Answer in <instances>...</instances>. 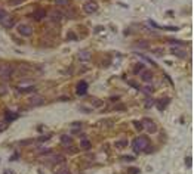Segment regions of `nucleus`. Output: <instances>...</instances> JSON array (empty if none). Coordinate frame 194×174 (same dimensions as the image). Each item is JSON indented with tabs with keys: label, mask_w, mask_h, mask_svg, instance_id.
<instances>
[{
	"label": "nucleus",
	"mask_w": 194,
	"mask_h": 174,
	"mask_svg": "<svg viewBox=\"0 0 194 174\" xmlns=\"http://www.w3.org/2000/svg\"><path fill=\"white\" fill-rule=\"evenodd\" d=\"M148 145L150 143H148L147 137H137V139H133V142H132V148H133L135 152H142Z\"/></svg>",
	"instance_id": "f257e3e1"
},
{
	"label": "nucleus",
	"mask_w": 194,
	"mask_h": 174,
	"mask_svg": "<svg viewBox=\"0 0 194 174\" xmlns=\"http://www.w3.org/2000/svg\"><path fill=\"white\" fill-rule=\"evenodd\" d=\"M142 127L145 128L147 131H150V133H154V131L157 130L156 123H154L151 118H144V120H142Z\"/></svg>",
	"instance_id": "f03ea898"
},
{
	"label": "nucleus",
	"mask_w": 194,
	"mask_h": 174,
	"mask_svg": "<svg viewBox=\"0 0 194 174\" xmlns=\"http://www.w3.org/2000/svg\"><path fill=\"white\" fill-rule=\"evenodd\" d=\"M18 33L21 35L30 37V35L33 34V28H31L28 24H19V25H18Z\"/></svg>",
	"instance_id": "7ed1b4c3"
},
{
	"label": "nucleus",
	"mask_w": 194,
	"mask_h": 174,
	"mask_svg": "<svg viewBox=\"0 0 194 174\" xmlns=\"http://www.w3.org/2000/svg\"><path fill=\"white\" fill-rule=\"evenodd\" d=\"M12 71L13 70H12L11 65H6V64L2 65L0 67V78H9L12 75Z\"/></svg>",
	"instance_id": "20e7f679"
},
{
	"label": "nucleus",
	"mask_w": 194,
	"mask_h": 174,
	"mask_svg": "<svg viewBox=\"0 0 194 174\" xmlns=\"http://www.w3.org/2000/svg\"><path fill=\"white\" fill-rule=\"evenodd\" d=\"M96 9H98V5L95 2H88L83 5V11L86 13H93V12H96Z\"/></svg>",
	"instance_id": "39448f33"
},
{
	"label": "nucleus",
	"mask_w": 194,
	"mask_h": 174,
	"mask_svg": "<svg viewBox=\"0 0 194 174\" xmlns=\"http://www.w3.org/2000/svg\"><path fill=\"white\" fill-rule=\"evenodd\" d=\"M62 16H64V13L59 11H52L49 12V18L54 21V22H61L62 21Z\"/></svg>",
	"instance_id": "423d86ee"
},
{
	"label": "nucleus",
	"mask_w": 194,
	"mask_h": 174,
	"mask_svg": "<svg viewBox=\"0 0 194 174\" xmlns=\"http://www.w3.org/2000/svg\"><path fill=\"white\" fill-rule=\"evenodd\" d=\"M169 102H171L169 97H161V99H157V100H156V105H157V108H159L160 111H163V109L166 108V105H169Z\"/></svg>",
	"instance_id": "0eeeda50"
},
{
	"label": "nucleus",
	"mask_w": 194,
	"mask_h": 174,
	"mask_svg": "<svg viewBox=\"0 0 194 174\" xmlns=\"http://www.w3.org/2000/svg\"><path fill=\"white\" fill-rule=\"evenodd\" d=\"M61 143H62L65 148H70V146L73 145V137L68 136V134H62V136H61Z\"/></svg>",
	"instance_id": "6e6552de"
},
{
	"label": "nucleus",
	"mask_w": 194,
	"mask_h": 174,
	"mask_svg": "<svg viewBox=\"0 0 194 174\" xmlns=\"http://www.w3.org/2000/svg\"><path fill=\"white\" fill-rule=\"evenodd\" d=\"M86 90H88V84L85 81H80L79 84H77V94H85Z\"/></svg>",
	"instance_id": "1a4fd4ad"
},
{
	"label": "nucleus",
	"mask_w": 194,
	"mask_h": 174,
	"mask_svg": "<svg viewBox=\"0 0 194 174\" xmlns=\"http://www.w3.org/2000/svg\"><path fill=\"white\" fill-rule=\"evenodd\" d=\"M0 22H2V25H5L6 28H11V27H13V21H12V18L9 16V15H8V16H5V18H3Z\"/></svg>",
	"instance_id": "9d476101"
},
{
	"label": "nucleus",
	"mask_w": 194,
	"mask_h": 174,
	"mask_svg": "<svg viewBox=\"0 0 194 174\" xmlns=\"http://www.w3.org/2000/svg\"><path fill=\"white\" fill-rule=\"evenodd\" d=\"M141 78L144 80V81H151L153 80V72L151 71H142V74H141Z\"/></svg>",
	"instance_id": "9b49d317"
},
{
	"label": "nucleus",
	"mask_w": 194,
	"mask_h": 174,
	"mask_svg": "<svg viewBox=\"0 0 194 174\" xmlns=\"http://www.w3.org/2000/svg\"><path fill=\"white\" fill-rule=\"evenodd\" d=\"M43 102H45V100H43V97H42V96H34V97H31V100H30L31 106H37V105H42Z\"/></svg>",
	"instance_id": "f8f14e48"
},
{
	"label": "nucleus",
	"mask_w": 194,
	"mask_h": 174,
	"mask_svg": "<svg viewBox=\"0 0 194 174\" xmlns=\"http://www.w3.org/2000/svg\"><path fill=\"white\" fill-rule=\"evenodd\" d=\"M49 161L52 164L64 163V156H62V155H52V156H49Z\"/></svg>",
	"instance_id": "ddd939ff"
},
{
	"label": "nucleus",
	"mask_w": 194,
	"mask_h": 174,
	"mask_svg": "<svg viewBox=\"0 0 194 174\" xmlns=\"http://www.w3.org/2000/svg\"><path fill=\"white\" fill-rule=\"evenodd\" d=\"M33 16H34V19L40 21L43 16H46V11H45V9H39V11L34 12V15H33Z\"/></svg>",
	"instance_id": "4468645a"
},
{
	"label": "nucleus",
	"mask_w": 194,
	"mask_h": 174,
	"mask_svg": "<svg viewBox=\"0 0 194 174\" xmlns=\"http://www.w3.org/2000/svg\"><path fill=\"white\" fill-rule=\"evenodd\" d=\"M91 142L86 139V140H81V149H85V151H89L91 149Z\"/></svg>",
	"instance_id": "2eb2a0df"
},
{
	"label": "nucleus",
	"mask_w": 194,
	"mask_h": 174,
	"mask_svg": "<svg viewBox=\"0 0 194 174\" xmlns=\"http://www.w3.org/2000/svg\"><path fill=\"white\" fill-rule=\"evenodd\" d=\"M172 52L176 55V56H181V58H185V52L184 50H179V49H172Z\"/></svg>",
	"instance_id": "dca6fc26"
},
{
	"label": "nucleus",
	"mask_w": 194,
	"mask_h": 174,
	"mask_svg": "<svg viewBox=\"0 0 194 174\" xmlns=\"http://www.w3.org/2000/svg\"><path fill=\"white\" fill-rule=\"evenodd\" d=\"M79 56H80V59H89V58H91V55H89V52H88V50H83Z\"/></svg>",
	"instance_id": "f3484780"
},
{
	"label": "nucleus",
	"mask_w": 194,
	"mask_h": 174,
	"mask_svg": "<svg viewBox=\"0 0 194 174\" xmlns=\"http://www.w3.org/2000/svg\"><path fill=\"white\" fill-rule=\"evenodd\" d=\"M34 89H36L34 86H30V87H27V89H19V92H25V93H27V92H33Z\"/></svg>",
	"instance_id": "a211bd4d"
},
{
	"label": "nucleus",
	"mask_w": 194,
	"mask_h": 174,
	"mask_svg": "<svg viewBox=\"0 0 194 174\" xmlns=\"http://www.w3.org/2000/svg\"><path fill=\"white\" fill-rule=\"evenodd\" d=\"M8 15H9V13H8V12H6V11H3V9H0V21H2V19L5 18V16H8Z\"/></svg>",
	"instance_id": "6ab92c4d"
},
{
	"label": "nucleus",
	"mask_w": 194,
	"mask_h": 174,
	"mask_svg": "<svg viewBox=\"0 0 194 174\" xmlns=\"http://www.w3.org/2000/svg\"><path fill=\"white\" fill-rule=\"evenodd\" d=\"M57 174H70V171L67 170V168H62V170H58Z\"/></svg>",
	"instance_id": "aec40b11"
},
{
	"label": "nucleus",
	"mask_w": 194,
	"mask_h": 174,
	"mask_svg": "<svg viewBox=\"0 0 194 174\" xmlns=\"http://www.w3.org/2000/svg\"><path fill=\"white\" fill-rule=\"evenodd\" d=\"M117 145H119V148H125V145H127V142L126 140H120Z\"/></svg>",
	"instance_id": "412c9836"
},
{
	"label": "nucleus",
	"mask_w": 194,
	"mask_h": 174,
	"mask_svg": "<svg viewBox=\"0 0 194 174\" xmlns=\"http://www.w3.org/2000/svg\"><path fill=\"white\" fill-rule=\"evenodd\" d=\"M123 159H125V161H133L135 158H133V156H130V155H126V156H123Z\"/></svg>",
	"instance_id": "4be33fe9"
},
{
	"label": "nucleus",
	"mask_w": 194,
	"mask_h": 174,
	"mask_svg": "<svg viewBox=\"0 0 194 174\" xmlns=\"http://www.w3.org/2000/svg\"><path fill=\"white\" fill-rule=\"evenodd\" d=\"M144 92H145V93H148V94H150V93L153 92V89H151L150 86H147V87H144Z\"/></svg>",
	"instance_id": "5701e85b"
},
{
	"label": "nucleus",
	"mask_w": 194,
	"mask_h": 174,
	"mask_svg": "<svg viewBox=\"0 0 194 174\" xmlns=\"http://www.w3.org/2000/svg\"><path fill=\"white\" fill-rule=\"evenodd\" d=\"M185 163H187V167H188V168L191 167V159H190V156H187V159H185Z\"/></svg>",
	"instance_id": "b1692460"
},
{
	"label": "nucleus",
	"mask_w": 194,
	"mask_h": 174,
	"mask_svg": "<svg viewBox=\"0 0 194 174\" xmlns=\"http://www.w3.org/2000/svg\"><path fill=\"white\" fill-rule=\"evenodd\" d=\"M93 105H95V106H101L102 102H101V100H93Z\"/></svg>",
	"instance_id": "393cba45"
},
{
	"label": "nucleus",
	"mask_w": 194,
	"mask_h": 174,
	"mask_svg": "<svg viewBox=\"0 0 194 174\" xmlns=\"http://www.w3.org/2000/svg\"><path fill=\"white\" fill-rule=\"evenodd\" d=\"M68 38H73V40H76L77 37H76V34H73V33H70V34H68Z\"/></svg>",
	"instance_id": "a878e982"
},
{
	"label": "nucleus",
	"mask_w": 194,
	"mask_h": 174,
	"mask_svg": "<svg viewBox=\"0 0 194 174\" xmlns=\"http://www.w3.org/2000/svg\"><path fill=\"white\" fill-rule=\"evenodd\" d=\"M141 68H142V65H139V67H138L137 70H135V72H139V71H141Z\"/></svg>",
	"instance_id": "bb28decb"
},
{
	"label": "nucleus",
	"mask_w": 194,
	"mask_h": 174,
	"mask_svg": "<svg viewBox=\"0 0 194 174\" xmlns=\"http://www.w3.org/2000/svg\"><path fill=\"white\" fill-rule=\"evenodd\" d=\"M18 2H21V0H12V3H18Z\"/></svg>",
	"instance_id": "cd10ccee"
}]
</instances>
